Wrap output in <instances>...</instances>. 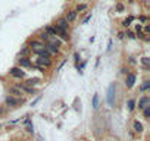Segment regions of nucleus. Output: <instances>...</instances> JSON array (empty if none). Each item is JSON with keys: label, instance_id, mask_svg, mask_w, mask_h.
<instances>
[{"label": "nucleus", "instance_id": "f257e3e1", "mask_svg": "<svg viewBox=\"0 0 150 141\" xmlns=\"http://www.w3.org/2000/svg\"><path fill=\"white\" fill-rule=\"evenodd\" d=\"M108 103H109V106H113V104H115V84H110V85H109Z\"/></svg>", "mask_w": 150, "mask_h": 141}, {"label": "nucleus", "instance_id": "f03ea898", "mask_svg": "<svg viewBox=\"0 0 150 141\" xmlns=\"http://www.w3.org/2000/svg\"><path fill=\"white\" fill-rule=\"evenodd\" d=\"M22 101H24L22 99H15V97H10V96L6 97V104H8V106H12V107H18Z\"/></svg>", "mask_w": 150, "mask_h": 141}, {"label": "nucleus", "instance_id": "7ed1b4c3", "mask_svg": "<svg viewBox=\"0 0 150 141\" xmlns=\"http://www.w3.org/2000/svg\"><path fill=\"white\" fill-rule=\"evenodd\" d=\"M9 72H10V75L15 77V78H24V77H25V72H24L21 68H12Z\"/></svg>", "mask_w": 150, "mask_h": 141}, {"label": "nucleus", "instance_id": "20e7f679", "mask_svg": "<svg viewBox=\"0 0 150 141\" xmlns=\"http://www.w3.org/2000/svg\"><path fill=\"white\" fill-rule=\"evenodd\" d=\"M50 63H52L50 57H46V56H40V57L37 59V65H38V66H50Z\"/></svg>", "mask_w": 150, "mask_h": 141}, {"label": "nucleus", "instance_id": "39448f33", "mask_svg": "<svg viewBox=\"0 0 150 141\" xmlns=\"http://www.w3.org/2000/svg\"><path fill=\"white\" fill-rule=\"evenodd\" d=\"M56 26L59 28V30H63V31H66L68 28H69V22H68V21H66L65 18H60L59 21H57Z\"/></svg>", "mask_w": 150, "mask_h": 141}, {"label": "nucleus", "instance_id": "423d86ee", "mask_svg": "<svg viewBox=\"0 0 150 141\" xmlns=\"http://www.w3.org/2000/svg\"><path fill=\"white\" fill-rule=\"evenodd\" d=\"M60 43L59 41H56V43H52V41H49V44H47V50H49L50 53H59V47H57V46H59Z\"/></svg>", "mask_w": 150, "mask_h": 141}, {"label": "nucleus", "instance_id": "0eeeda50", "mask_svg": "<svg viewBox=\"0 0 150 141\" xmlns=\"http://www.w3.org/2000/svg\"><path fill=\"white\" fill-rule=\"evenodd\" d=\"M135 82V75L134 74H127V79H125V85L128 87V88H131L132 85H134Z\"/></svg>", "mask_w": 150, "mask_h": 141}, {"label": "nucleus", "instance_id": "6e6552de", "mask_svg": "<svg viewBox=\"0 0 150 141\" xmlns=\"http://www.w3.org/2000/svg\"><path fill=\"white\" fill-rule=\"evenodd\" d=\"M18 65L19 66H22V68H31L33 65H31V62L26 57H21V59L18 60Z\"/></svg>", "mask_w": 150, "mask_h": 141}, {"label": "nucleus", "instance_id": "1a4fd4ad", "mask_svg": "<svg viewBox=\"0 0 150 141\" xmlns=\"http://www.w3.org/2000/svg\"><path fill=\"white\" fill-rule=\"evenodd\" d=\"M44 31L47 34H52V35H57V34H59V28H57L56 25H55V26H46Z\"/></svg>", "mask_w": 150, "mask_h": 141}, {"label": "nucleus", "instance_id": "9d476101", "mask_svg": "<svg viewBox=\"0 0 150 141\" xmlns=\"http://www.w3.org/2000/svg\"><path fill=\"white\" fill-rule=\"evenodd\" d=\"M77 13H78V12H75V10L68 12V15L65 16V19H66L68 22H72V21H75V18H77Z\"/></svg>", "mask_w": 150, "mask_h": 141}, {"label": "nucleus", "instance_id": "9b49d317", "mask_svg": "<svg viewBox=\"0 0 150 141\" xmlns=\"http://www.w3.org/2000/svg\"><path fill=\"white\" fill-rule=\"evenodd\" d=\"M149 103H150V99H149V97H143L141 100L138 101V109H144Z\"/></svg>", "mask_w": 150, "mask_h": 141}, {"label": "nucleus", "instance_id": "f8f14e48", "mask_svg": "<svg viewBox=\"0 0 150 141\" xmlns=\"http://www.w3.org/2000/svg\"><path fill=\"white\" fill-rule=\"evenodd\" d=\"M31 48H40V47H44V44H43L41 41H38V40H33L30 43Z\"/></svg>", "mask_w": 150, "mask_h": 141}, {"label": "nucleus", "instance_id": "ddd939ff", "mask_svg": "<svg viewBox=\"0 0 150 141\" xmlns=\"http://www.w3.org/2000/svg\"><path fill=\"white\" fill-rule=\"evenodd\" d=\"M9 91H10V93L13 94V96H16V97H19L21 94H22V93H21L22 90H19L18 87H10V88H9Z\"/></svg>", "mask_w": 150, "mask_h": 141}, {"label": "nucleus", "instance_id": "4468645a", "mask_svg": "<svg viewBox=\"0 0 150 141\" xmlns=\"http://www.w3.org/2000/svg\"><path fill=\"white\" fill-rule=\"evenodd\" d=\"M18 88H19V90H24V91H26L28 94H34V88H31V87H28V85H21V84H19Z\"/></svg>", "mask_w": 150, "mask_h": 141}, {"label": "nucleus", "instance_id": "2eb2a0df", "mask_svg": "<svg viewBox=\"0 0 150 141\" xmlns=\"http://www.w3.org/2000/svg\"><path fill=\"white\" fill-rule=\"evenodd\" d=\"M38 82H40V78H31V79H26L25 84H26V85H31V87H33V85H37Z\"/></svg>", "mask_w": 150, "mask_h": 141}, {"label": "nucleus", "instance_id": "dca6fc26", "mask_svg": "<svg viewBox=\"0 0 150 141\" xmlns=\"http://www.w3.org/2000/svg\"><path fill=\"white\" fill-rule=\"evenodd\" d=\"M25 125H26V131H28V132H33V125H31V119L28 118V116H26V119H25Z\"/></svg>", "mask_w": 150, "mask_h": 141}, {"label": "nucleus", "instance_id": "f3484780", "mask_svg": "<svg viewBox=\"0 0 150 141\" xmlns=\"http://www.w3.org/2000/svg\"><path fill=\"white\" fill-rule=\"evenodd\" d=\"M134 129L137 131V132H141V131H143V125L138 122V121H135V122H134Z\"/></svg>", "mask_w": 150, "mask_h": 141}, {"label": "nucleus", "instance_id": "a211bd4d", "mask_svg": "<svg viewBox=\"0 0 150 141\" xmlns=\"http://www.w3.org/2000/svg\"><path fill=\"white\" fill-rule=\"evenodd\" d=\"M93 107L94 109L99 107V94H94L93 96Z\"/></svg>", "mask_w": 150, "mask_h": 141}, {"label": "nucleus", "instance_id": "6ab92c4d", "mask_svg": "<svg viewBox=\"0 0 150 141\" xmlns=\"http://www.w3.org/2000/svg\"><path fill=\"white\" fill-rule=\"evenodd\" d=\"M59 34H60V37L63 38L65 41H68V40H69V35H68V32H66V31H63V30H59Z\"/></svg>", "mask_w": 150, "mask_h": 141}, {"label": "nucleus", "instance_id": "aec40b11", "mask_svg": "<svg viewBox=\"0 0 150 141\" xmlns=\"http://www.w3.org/2000/svg\"><path fill=\"white\" fill-rule=\"evenodd\" d=\"M40 40H44V41H49V34L46 32V31H43L41 34H40Z\"/></svg>", "mask_w": 150, "mask_h": 141}, {"label": "nucleus", "instance_id": "412c9836", "mask_svg": "<svg viewBox=\"0 0 150 141\" xmlns=\"http://www.w3.org/2000/svg\"><path fill=\"white\" fill-rule=\"evenodd\" d=\"M134 107H135V100H130L128 101V109H130V110H134Z\"/></svg>", "mask_w": 150, "mask_h": 141}, {"label": "nucleus", "instance_id": "4be33fe9", "mask_svg": "<svg viewBox=\"0 0 150 141\" xmlns=\"http://www.w3.org/2000/svg\"><path fill=\"white\" fill-rule=\"evenodd\" d=\"M132 19H134V16H130L128 19H125L124 22H122V25H124V26H130V22H131Z\"/></svg>", "mask_w": 150, "mask_h": 141}, {"label": "nucleus", "instance_id": "5701e85b", "mask_svg": "<svg viewBox=\"0 0 150 141\" xmlns=\"http://www.w3.org/2000/svg\"><path fill=\"white\" fill-rule=\"evenodd\" d=\"M149 87H150V81H144V84L141 85V91H146Z\"/></svg>", "mask_w": 150, "mask_h": 141}, {"label": "nucleus", "instance_id": "b1692460", "mask_svg": "<svg viewBox=\"0 0 150 141\" xmlns=\"http://www.w3.org/2000/svg\"><path fill=\"white\" fill-rule=\"evenodd\" d=\"M28 52H30V48H28V46H24V47L21 48V55H22V56H25Z\"/></svg>", "mask_w": 150, "mask_h": 141}, {"label": "nucleus", "instance_id": "393cba45", "mask_svg": "<svg viewBox=\"0 0 150 141\" xmlns=\"http://www.w3.org/2000/svg\"><path fill=\"white\" fill-rule=\"evenodd\" d=\"M143 110H144V118H149V116H150V107H149V106H146Z\"/></svg>", "mask_w": 150, "mask_h": 141}, {"label": "nucleus", "instance_id": "a878e982", "mask_svg": "<svg viewBox=\"0 0 150 141\" xmlns=\"http://www.w3.org/2000/svg\"><path fill=\"white\" fill-rule=\"evenodd\" d=\"M85 9H87V4H78V8H77L75 12H81V10H85Z\"/></svg>", "mask_w": 150, "mask_h": 141}, {"label": "nucleus", "instance_id": "bb28decb", "mask_svg": "<svg viewBox=\"0 0 150 141\" xmlns=\"http://www.w3.org/2000/svg\"><path fill=\"white\" fill-rule=\"evenodd\" d=\"M141 62L147 66V65H149V57H143V59H141Z\"/></svg>", "mask_w": 150, "mask_h": 141}, {"label": "nucleus", "instance_id": "cd10ccee", "mask_svg": "<svg viewBox=\"0 0 150 141\" xmlns=\"http://www.w3.org/2000/svg\"><path fill=\"white\" fill-rule=\"evenodd\" d=\"M116 10L122 12V10H124V6H122V4H116Z\"/></svg>", "mask_w": 150, "mask_h": 141}, {"label": "nucleus", "instance_id": "c85d7f7f", "mask_svg": "<svg viewBox=\"0 0 150 141\" xmlns=\"http://www.w3.org/2000/svg\"><path fill=\"white\" fill-rule=\"evenodd\" d=\"M127 35H128V37H130V38H132V40H134V38H135V34H134V32H128Z\"/></svg>", "mask_w": 150, "mask_h": 141}, {"label": "nucleus", "instance_id": "c756f323", "mask_svg": "<svg viewBox=\"0 0 150 141\" xmlns=\"http://www.w3.org/2000/svg\"><path fill=\"white\" fill-rule=\"evenodd\" d=\"M90 19H91V16H87V18L84 19V24H87V22H88V21H90Z\"/></svg>", "mask_w": 150, "mask_h": 141}]
</instances>
